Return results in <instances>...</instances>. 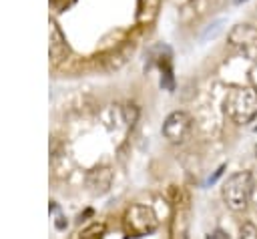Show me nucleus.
Returning a JSON list of instances; mask_svg holds the SVG:
<instances>
[{
	"label": "nucleus",
	"instance_id": "f257e3e1",
	"mask_svg": "<svg viewBox=\"0 0 257 239\" xmlns=\"http://www.w3.org/2000/svg\"><path fill=\"white\" fill-rule=\"evenodd\" d=\"M223 110L235 125H247L257 116V88L249 84L231 86L223 98Z\"/></svg>",
	"mask_w": 257,
	"mask_h": 239
},
{
	"label": "nucleus",
	"instance_id": "f03ea898",
	"mask_svg": "<svg viewBox=\"0 0 257 239\" xmlns=\"http://www.w3.org/2000/svg\"><path fill=\"white\" fill-rule=\"evenodd\" d=\"M253 189H255V185H253L251 171H237V173L227 177V181L223 183L221 195H223L225 205L231 211L241 213L249 207L251 197H253Z\"/></svg>",
	"mask_w": 257,
	"mask_h": 239
},
{
	"label": "nucleus",
	"instance_id": "7ed1b4c3",
	"mask_svg": "<svg viewBox=\"0 0 257 239\" xmlns=\"http://www.w3.org/2000/svg\"><path fill=\"white\" fill-rule=\"evenodd\" d=\"M122 221H124L126 233L133 235V237L151 235L159 227V219H157L155 211L149 205H143V203H135V205L126 207Z\"/></svg>",
	"mask_w": 257,
	"mask_h": 239
},
{
	"label": "nucleus",
	"instance_id": "20e7f679",
	"mask_svg": "<svg viewBox=\"0 0 257 239\" xmlns=\"http://www.w3.org/2000/svg\"><path fill=\"white\" fill-rule=\"evenodd\" d=\"M227 44L243 58L257 60V26L241 22L235 24L227 34Z\"/></svg>",
	"mask_w": 257,
	"mask_h": 239
},
{
	"label": "nucleus",
	"instance_id": "39448f33",
	"mask_svg": "<svg viewBox=\"0 0 257 239\" xmlns=\"http://www.w3.org/2000/svg\"><path fill=\"white\" fill-rule=\"evenodd\" d=\"M173 215H171V239H189L191 227V203L183 189L173 187Z\"/></svg>",
	"mask_w": 257,
	"mask_h": 239
},
{
	"label": "nucleus",
	"instance_id": "423d86ee",
	"mask_svg": "<svg viewBox=\"0 0 257 239\" xmlns=\"http://www.w3.org/2000/svg\"><path fill=\"white\" fill-rule=\"evenodd\" d=\"M193 129V116L187 110H173L163 123V137L169 143H183Z\"/></svg>",
	"mask_w": 257,
	"mask_h": 239
},
{
	"label": "nucleus",
	"instance_id": "0eeeda50",
	"mask_svg": "<svg viewBox=\"0 0 257 239\" xmlns=\"http://www.w3.org/2000/svg\"><path fill=\"white\" fill-rule=\"evenodd\" d=\"M68 52H70V48L66 44L62 30L58 28V24L54 20H50V62H52V66H60L68 58Z\"/></svg>",
	"mask_w": 257,
	"mask_h": 239
},
{
	"label": "nucleus",
	"instance_id": "6e6552de",
	"mask_svg": "<svg viewBox=\"0 0 257 239\" xmlns=\"http://www.w3.org/2000/svg\"><path fill=\"white\" fill-rule=\"evenodd\" d=\"M110 183H112V169L106 167V165L92 169V171L88 173V177H86L88 189H90L92 193H98V195L106 193V191L110 189Z\"/></svg>",
	"mask_w": 257,
	"mask_h": 239
},
{
	"label": "nucleus",
	"instance_id": "1a4fd4ad",
	"mask_svg": "<svg viewBox=\"0 0 257 239\" xmlns=\"http://www.w3.org/2000/svg\"><path fill=\"white\" fill-rule=\"evenodd\" d=\"M161 0H139V22H151L159 10Z\"/></svg>",
	"mask_w": 257,
	"mask_h": 239
},
{
	"label": "nucleus",
	"instance_id": "9d476101",
	"mask_svg": "<svg viewBox=\"0 0 257 239\" xmlns=\"http://www.w3.org/2000/svg\"><path fill=\"white\" fill-rule=\"evenodd\" d=\"M104 233H106V225L102 221H94L88 227H84L76 235V239H104Z\"/></svg>",
	"mask_w": 257,
	"mask_h": 239
},
{
	"label": "nucleus",
	"instance_id": "9b49d317",
	"mask_svg": "<svg viewBox=\"0 0 257 239\" xmlns=\"http://www.w3.org/2000/svg\"><path fill=\"white\" fill-rule=\"evenodd\" d=\"M122 118H124V125L126 127H133L139 118V108L135 104H124L122 106Z\"/></svg>",
	"mask_w": 257,
	"mask_h": 239
},
{
	"label": "nucleus",
	"instance_id": "f8f14e48",
	"mask_svg": "<svg viewBox=\"0 0 257 239\" xmlns=\"http://www.w3.org/2000/svg\"><path fill=\"white\" fill-rule=\"evenodd\" d=\"M239 239H257V225L251 221H245L239 229Z\"/></svg>",
	"mask_w": 257,
	"mask_h": 239
},
{
	"label": "nucleus",
	"instance_id": "ddd939ff",
	"mask_svg": "<svg viewBox=\"0 0 257 239\" xmlns=\"http://www.w3.org/2000/svg\"><path fill=\"white\" fill-rule=\"evenodd\" d=\"M221 28H223V20H217V22L209 24V26L205 28V32L201 34V40H209V38H215V36L221 32Z\"/></svg>",
	"mask_w": 257,
	"mask_h": 239
},
{
	"label": "nucleus",
	"instance_id": "4468645a",
	"mask_svg": "<svg viewBox=\"0 0 257 239\" xmlns=\"http://www.w3.org/2000/svg\"><path fill=\"white\" fill-rule=\"evenodd\" d=\"M205 239H229V233L223 231V229H213L211 233H207Z\"/></svg>",
	"mask_w": 257,
	"mask_h": 239
},
{
	"label": "nucleus",
	"instance_id": "2eb2a0df",
	"mask_svg": "<svg viewBox=\"0 0 257 239\" xmlns=\"http://www.w3.org/2000/svg\"><path fill=\"white\" fill-rule=\"evenodd\" d=\"M251 203H253V207H255V211H257V187L253 189V197H251Z\"/></svg>",
	"mask_w": 257,
	"mask_h": 239
},
{
	"label": "nucleus",
	"instance_id": "dca6fc26",
	"mask_svg": "<svg viewBox=\"0 0 257 239\" xmlns=\"http://www.w3.org/2000/svg\"><path fill=\"white\" fill-rule=\"evenodd\" d=\"M50 2H52V4H54V6H58V4H60V2H62V0H50Z\"/></svg>",
	"mask_w": 257,
	"mask_h": 239
},
{
	"label": "nucleus",
	"instance_id": "f3484780",
	"mask_svg": "<svg viewBox=\"0 0 257 239\" xmlns=\"http://www.w3.org/2000/svg\"><path fill=\"white\" fill-rule=\"evenodd\" d=\"M235 2H237V4H241V2H245V0H235Z\"/></svg>",
	"mask_w": 257,
	"mask_h": 239
},
{
	"label": "nucleus",
	"instance_id": "a211bd4d",
	"mask_svg": "<svg viewBox=\"0 0 257 239\" xmlns=\"http://www.w3.org/2000/svg\"><path fill=\"white\" fill-rule=\"evenodd\" d=\"M255 157H257V145H255Z\"/></svg>",
	"mask_w": 257,
	"mask_h": 239
},
{
	"label": "nucleus",
	"instance_id": "6ab92c4d",
	"mask_svg": "<svg viewBox=\"0 0 257 239\" xmlns=\"http://www.w3.org/2000/svg\"><path fill=\"white\" fill-rule=\"evenodd\" d=\"M191 2H195V0H191Z\"/></svg>",
	"mask_w": 257,
	"mask_h": 239
}]
</instances>
